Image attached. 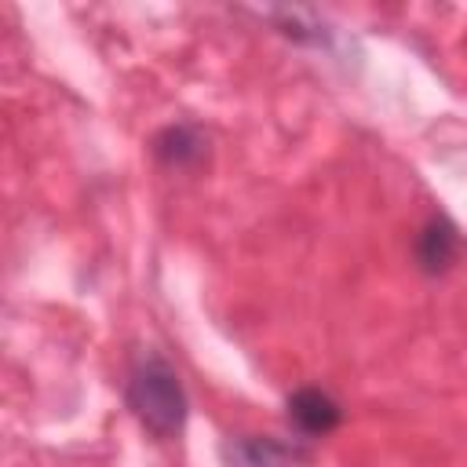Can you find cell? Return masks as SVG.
<instances>
[{
    "instance_id": "277c9868",
    "label": "cell",
    "mask_w": 467,
    "mask_h": 467,
    "mask_svg": "<svg viewBox=\"0 0 467 467\" xmlns=\"http://www.w3.org/2000/svg\"><path fill=\"white\" fill-rule=\"evenodd\" d=\"M153 150H157V157H161L164 164L186 168V164H197V161L204 157V139H201V131L190 128V124H171V128H164V131L157 135Z\"/></svg>"
},
{
    "instance_id": "7a4b0ae2",
    "label": "cell",
    "mask_w": 467,
    "mask_h": 467,
    "mask_svg": "<svg viewBox=\"0 0 467 467\" xmlns=\"http://www.w3.org/2000/svg\"><path fill=\"white\" fill-rule=\"evenodd\" d=\"M339 405L332 394L317 390V387H299L292 398H288V420L296 431L317 438V434H328L339 427Z\"/></svg>"
},
{
    "instance_id": "3957f363",
    "label": "cell",
    "mask_w": 467,
    "mask_h": 467,
    "mask_svg": "<svg viewBox=\"0 0 467 467\" xmlns=\"http://www.w3.org/2000/svg\"><path fill=\"white\" fill-rule=\"evenodd\" d=\"M456 248H460L456 230H452V223L441 219V215L427 219V226H423L420 237H416V259H420V266H423L427 274L445 270V266L456 259Z\"/></svg>"
},
{
    "instance_id": "6da1fadb",
    "label": "cell",
    "mask_w": 467,
    "mask_h": 467,
    "mask_svg": "<svg viewBox=\"0 0 467 467\" xmlns=\"http://www.w3.org/2000/svg\"><path fill=\"white\" fill-rule=\"evenodd\" d=\"M128 405L139 416V423L157 434L171 438L186 423V390L179 383V372L153 350L139 354L128 372Z\"/></svg>"
},
{
    "instance_id": "5b68a950",
    "label": "cell",
    "mask_w": 467,
    "mask_h": 467,
    "mask_svg": "<svg viewBox=\"0 0 467 467\" xmlns=\"http://www.w3.org/2000/svg\"><path fill=\"white\" fill-rule=\"evenodd\" d=\"M234 467H288V449L266 438H241L230 445Z\"/></svg>"
}]
</instances>
